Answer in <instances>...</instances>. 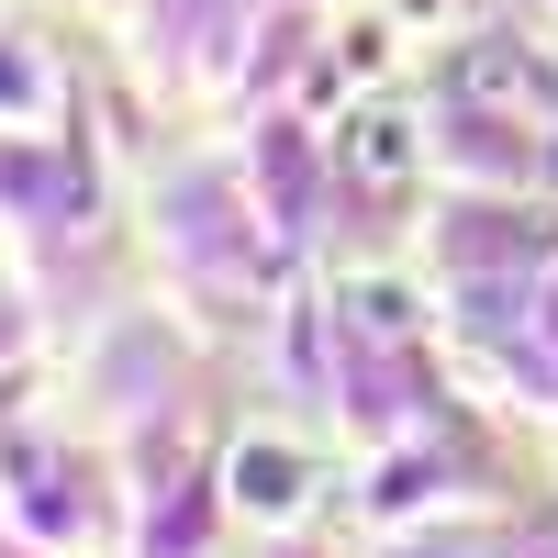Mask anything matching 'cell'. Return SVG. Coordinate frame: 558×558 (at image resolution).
<instances>
[{
	"label": "cell",
	"instance_id": "obj_1",
	"mask_svg": "<svg viewBox=\"0 0 558 558\" xmlns=\"http://www.w3.org/2000/svg\"><path fill=\"white\" fill-rule=\"evenodd\" d=\"M413 168V123L402 112H368L357 123V179H402Z\"/></svg>",
	"mask_w": 558,
	"mask_h": 558
},
{
	"label": "cell",
	"instance_id": "obj_2",
	"mask_svg": "<svg viewBox=\"0 0 558 558\" xmlns=\"http://www.w3.org/2000/svg\"><path fill=\"white\" fill-rule=\"evenodd\" d=\"M235 492L257 514H279V502H291V458H235Z\"/></svg>",
	"mask_w": 558,
	"mask_h": 558
}]
</instances>
